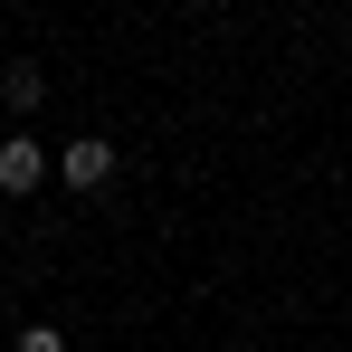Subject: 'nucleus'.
I'll return each mask as SVG.
<instances>
[{"label":"nucleus","mask_w":352,"mask_h":352,"mask_svg":"<svg viewBox=\"0 0 352 352\" xmlns=\"http://www.w3.org/2000/svg\"><path fill=\"white\" fill-rule=\"evenodd\" d=\"M38 96H48V76H38L29 58H19V67H0V105H10V115H29Z\"/></svg>","instance_id":"nucleus-3"},{"label":"nucleus","mask_w":352,"mask_h":352,"mask_svg":"<svg viewBox=\"0 0 352 352\" xmlns=\"http://www.w3.org/2000/svg\"><path fill=\"white\" fill-rule=\"evenodd\" d=\"M58 181L67 190H105V181H115V143H105V133H76L58 153Z\"/></svg>","instance_id":"nucleus-1"},{"label":"nucleus","mask_w":352,"mask_h":352,"mask_svg":"<svg viewBox=\"0 0 352 352\" xmlns=\"http://www.w3.org/2000/svg\"><path fill=\"white\" fill-rule=\"evenodd\" d=\"M38 181H48V153H38L29 133H10V143H0V200H19V190H38Z\"/></svg>","instance_id":"nucleus-2"},{"label":"nucleus","mask_w":352,"mask_h":352,"mask_svg":"<svg viewBox=\"0 0 352 352\" xmlns=\"http://www.w3.org/2000/svg\"><path fill=\"white\" fill-rule=\"evenodd\" d=\"M10 352H67V333H58V324H19V343H10Z\"/></svg>","instance_id":"nucleus-4"}]
</instances>
